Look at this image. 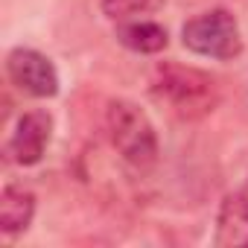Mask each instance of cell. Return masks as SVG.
Listing matches in <instances>:
<instances>
[{"label": "cell", "instance_id": "1", "mask_svg": "<svg viewBox=\"0 0 248 248\" xmlns=\"http://www.w3.org/2000/svg\"><path fill=\"white\" fill-rule=\"evenodd\" d=\"M149 91L164 108H170L181 120H202L222 99L216 76L178 62H161L152 70Z\"/></svg>", "mask_w": 248, "mask_h": 248}, {"label": "cell", "instance_id": "2", "mask_svg": "<svg viewBox=\"0 0 248 248\" xmlns=\"http://www.w3.org/2000/svg\"><path fill=\"white\" fill-rule=\"evenodd\" d=\"M105 126L120 158L135 170H152L158 164V132L149 114L132 99H111L105 108Z\"/></svg>", "mask_w": 248, "mask_h": 248}, {"label": "cell", "instance_id": "3", "mask_svg": "<svg viewBox=\"0 0 248 248\" xmlns=\"http://www.w3.org/2000/svg\"><path fill=\"white\" fill-rule=\"evenodd\" d=\"M181 41L190 53L216 62H231L242 53L239 24L228 9H210L190 18L181 27Z\"/></svg>", "mask_w": 248, "mask_h": 248}, {"label": "cell", "instance_id": "4", "mask_svg": "<svg viewBox=\"0 0 248 248\" xmlns=\"http://www.w3.org/2000/svg\"><path fill=\"white\" fill-rule=\"evenodd\" d=\"M53 138V117L44 108L24 111L15 123V129L9 132V140L3 146V155L15 167H35Z\"/></svg>", "mask_w": 248, "mask_h": 248}, {"label": "cell", "instance_id": "5", "mask_svg": "<svg viewBox=\"0 0 248 248\" xmlns=\"http://www.w3.org/2000/svg\"><path fill=\"white\" fill-rule=\"evenodd\" d=\"M6 73L12 79V85H18L24 93L38 96V99H50L59 93V73L56 64L32 50V47H15L6 56Z\"/></svg>", "mask_w": 248, "mask_h": 248}, {"label": "cell", "instance_id": "6", "mask_svg": "<svg viewBox=\"0 0 248 248\" xmlns=\"http://www.w3.org/2000/svg\"><path fill=\"white\" fill-rule=\"evenodd\" d=\"M219 248H245L248 245V193H228L216 213V236Z\"/></svg>", "mask_w": 248, "mask_h": 248}, {"label": "cell", "instance_id": "7", "mask_svg": "<svg viewBox=\"0 0 248 248\" xmlns=\"http://www.w3.org/2000/svg\"><path fill=\"white\" fill-rule=\"evenodd\" d=\"M35 216V196L24 184H6L0 193V231L15 236L32 225Z\"/></svg>", "mask_w": 248, "mask_h": 248}, {"label": "cell", "instance_id": "8", "mask_svg": "<svg viewBox=\"0 0 248 248\" xmlns=\"http://www.w3.org/2000/svg\"><path fill=\"white\" fill-rule=\"evenodd\" d=\"M117 38L123 47H129L132 53H143V56H152V53H161L170 38H167V30L155 21H120L117 27Z\"/></svg>", "mask_w": 248, "mask_h": 248}, {"label": "cell", "instance_id": "9", "mask_svg": "<svg viewBox=\"0 0 248 248\" xmlns=\"http://www.w3.org/2000/svg\"><path fill=\"white\" fill-rule=\"evenodd\" d=\"M161 6V0H102V15L111 21H132L135 15L152 12Z\"/></svg>", "mask_w": 248, "mask_h": 248}]
</instances>
